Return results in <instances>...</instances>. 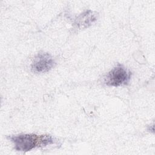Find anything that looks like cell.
<instances>
[{"mask_svg":"<svg viewBox=\"0 0 155 155\" xmlns=\"http://www.w3.org/2000/svg\"><path fill=\"white\" fill-rule=\"evenodd\" d=\"M15 144L16 150L28 151L36 147H45L54 143V139L50 135L38 136L35 134H22L8 137Z\"/></svg>","mask_w":155,"mask_h":155,"instance_id":"6da1fadb","label":"cell"},{"mask_svg":"<svg viewBox=\"0 0 155 155\" xmlns=\"http://www.w3.org/2000/svg\"><path fill=\"white\" fill-rule=\"evenodd\" d=\"M96 20V17L95 15H93V12L88 10L82 14L77 19V24L79 27L82 26V28L84 26L87 27L88 26V25H91V24Z\"/></svg>","mask_w":155,"mask_h":155,"instance_id":"277c9868","label":"cell"},{"mask_svg":"<svg viewBox=\"0 0 155 155\" xmlns=\"http://www.w3.org/2000/svg\"><path fill=\"white\" fill-rule=\"evenodd\" d=\"M131 78V72L122 65L118 64L105 77V83L108 86L119 87L127 84Z\"/></svg>","mask_w":155,"mask_h":155,"instance_id":"7a4b0ae2","label":"cell"},{"mask_svg":"<svg viewBox=\"0 0 155 155\" xmlns=\"http://www.w3.org/2000/svg\"><path fill=\"white\" fill-rule=\"evenodd\" d=\"M54 65V61L51 55L47 53H39L33 59L31 64V70L41 73L50 70Z\"/></svg>","mask_w":155,"mask_h":155,"instance_id":"3957f363","label":"cell"}]
</instances>
